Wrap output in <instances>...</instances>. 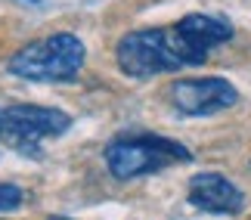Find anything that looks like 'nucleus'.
Instances as JSON below:
<instances>
[{"label": "nucleus", "mask_w": 251, "mask_h": 220, "mask_svg": "<svg viewBox=\"0 0 251 220\" xmlns=\"http://www.w3.org/2000/svg\"><path fill=\"white\" fill-rule=\"evenodd\" d=\"M84 65V44L75 34H50L44 41L22 47L13 59L9 72L25 81H72Z\"/></svg>", "instance_id": "1"}, {"label": "nucleus", "mask_w": 251, "mask_h": 220, "mask_svg": "<svg viewBox=\"0 0 251 220\" xmlns=\"http://www.w3.org/2000/svg\"><path fill=\"white\" fill-rule=\"evenodd\" d=\"M174 161H189V149L161 137H124L105 149V165L118 180L155 174Z\"/></svg>", "instance_id": "2"}, {"label": "nucleus", "mask_w": 251, "mask_h": 220, "mask_svg": "<svg viewBox=\"0 0 251 220\" xmlns=\"http://www.w3.org/2000/svg\"><path fill=\"white\" fill-rule=\"evenodd\" d=\"M118 65L130 78H152L161 72L183 69L180 56L171 47L168 28H143L124 34L118 41Z\"/></svg>", "instance_id": "3"}, {"label": "nucleus", "mask_w": 251, "mask_h": 220, "mask_svg": "<svg viewBox=\"0 0 251 220\" xmlns=\"http://www.w3.org/2000/svg\"><path fill=\"white\" fill-rule=\"evenodd\" d=\"M72 118L59 109L44 106H9L0 109V143H9L16 149L31 152L44 140L59 137L69 130Z\"/></svg>", "instance_id": "4"}, {"label": "nucleus", "mask_w": 251, "mask_h": 220, "mask_svg": "<svg viewBox=\"0 0 251 220\" xmlns=\"http://www.w3.org/2000/svg\"><path fill=\"white\" fill-rule=\"evenodd\" d=\"M168 37H171V47L174 53L180 56L183 65H199L208 59V53L214 50L217 44H224L233 37V25L226 19H217V16H186L180 19L174 28H168Z\"/></svg>", "instance_id": "5"}, {"label": "nucleus", "mask_w": 251, "mask_h": 220, "mask_svg": "<svg viewBox=\"0 0 251 220\" xmlns=\"http://www.w3.org/2000/svg\"><path fill=\"white\" fill-rule=\"evenodd\" d=\"M239 93L224 78H183L171 84V102L183 115H214L236 106Z\"/></svg>", "instance_id": "6"}, {"label": "nucleus", "mask_w": 251, "mask_h": 220, "mask_svg": "<svg viewBox=\"0 0 251 220\" xmlns=\"http://www.w3.org/2000/svg\"><path fill=\"white\" fill-rule=\"evenodd\" d=\"M189 202L208 214H239L245 196L220 174H196L189 180Z\"/></svg>", "instance_id": "7"}, {"label": "nucleus", "mask_w": 251, "mask_h": 220, "mask_svg": "<svg viewBox=\"0 0 251 220\" xmlns=\"http://www.w3.org/2000/svg\"><path fill=\"white\" fill-rule=\"evenodd\" d=\"M22 205V189L13 183H0V211H16Z\"/></svg>", "instance_id": "8"}, {"label": "nucleus", "mask_w": 251, "mask_h": 220, "mask_svg": "<svg viewBox=\"0 0 251 220\" xmlns=\"http://www.w3.org/2000/svg\"><path fill=\"white\" fill-rule=\"evenodd\" d=\"M25 3H41V0H25Z\"/></svg>", "instance_id": "9"}]
</instances>
